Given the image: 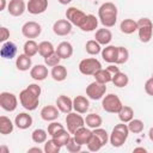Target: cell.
<instances>
[{"instance_id": "f1b7e54d", "label": "cell", "mask_w": 153, "mask_h": 153, "mask_svg": "<svg viewBox=\"0 0 153 153\" xmlns=\"http://www.w3.org/2000/svg\"><path fill=\"white\" fill-rule=\"evenodd\" d=\"M71 133L68 131V130H66V129H62V130H60V131H57L55 135H53L51 136V139L60 146V147H63V146H66L67 145V142H68V140L71 139V135H69Z\"/></svg>"}, {"instance_id": "2e32d148", "label": "cell", "mask_w": 153, "mask_h": 153, "mask_svg": "<svg viewBox=\"0 0 153 153\" xmlns=\"http://www.w3.org/2000/svg\"><path fill=\"white\" fill-rule=\"evenodd\" d=\"M59 111L60 110L57 109V106L45 105L41 110V117H42V120H44L47 122H53L59 117Z\"/></svg>"}, {"instance_id": "f5cc1de1", "label": "cell", "mask_w": 153, "mask_h": 153, "mask_svg": "<svg viewBox=\"0 0 153 153\" xmlns=\"http://www.w3.org/2000/svg\"><path fill=\"white\" fill-rule=\"evenodd\" d=\"M8 152H10V149L6 146H1L0 147V153H8Z\"/></svg>"}, {"instance_id": "83f0119b", "label": "cell", "mask_w": 153, "mask_h": 153, "mask_svg": "<svg viewBox=\"0 0 153 153\" xmlns=\"http://www.w3.org/2000/svg\"><path fill=\"white\" fill-rule=\"evenodd\" d=\"M50 74H51V78H53L55 81H63V80L67 78V69H66L65 66L57 65V66L53 67Z\"/></svg>"}, {"instance_id": "6f0895ef", "label": "cell", "mask_w": 153, "mask_h": 153, "mask_svg": "<svg viewBox=\"0 0 153 153\" xmlns=\"http://www.w3.org/2000/svg\"><path fill=\"white\" fill-rule=\"evenodd\" d=\"M152 76H153V74H152Z\"/></svg>"}, {"instance_id": "db71d44e", "label": "cell", "mask_w": 153, "mask_h": 153, "mask_svg": "<svg viewBox=\"0 0 153 153\" xmlns=\"http://www.w3.org/2000/svg\"><path fill=\"white\" fill-rule=\"evenodd\" d=\"M6 7V0H0V11L5 10Z\"/></svg>"}, {"instance_id": "52a82bcc", "label": "cell", "mask_w": 153, "mask_h": 153, "mask_svg": "<svg viewBox=\"0 0 153 153\" xmlns=\"http://www.w3.org/2000/svg\"><path fill=\"white\" fill-rule=\"evenodd\" d=\"M66 124H67V130L71 134H74L79 128L85 126V118H82L79 112H68L66 116Z\"/></svg>"}, {"instance_id": "603a6c76", "label": "cell", "mask_w": 153, "mask_h": 153, "mask_svg": "<svg viewBox=\"0 0 153 153\" xmlns=\"http://www.w3.org/2000/svg\"><path fill=\"white\" fill-rule=\"evenodd\" d=\"M30 76L36 81H42L48 76V68L44 65H36L30 69Z\"/></svg>"}, {"instance_id": "ac0fdd59", "label": "cell", "mask_w": 153, "mask_h": 153, "mask_svg": "<svg viewBox=\"0 0 153 153\" xmlns=\"http://www.w3.org/2000/svg\"><path fill=\"white\" fill-rule=\"evenodd\" d=\"M32 122H33V120H32L31 115H29V114H26V112H20V114H18V115L16 116V118H14V124H16L19 129H23V130L30 128V127L32 126Z\"/></svg>"}, {"instance_id": "7bdbcfd3", "label": "cell", "mask_w": 153, "mask_h": 153, "mask_svg": "<svg viewBox=\"0 0 153 153\" xmlns=\"http://www.w3.org/2000/svg\"><path fill=\"white\" fill-rule=\"evenodd\" d=\"M92 133H93L96 136H98V137H99V140L102 141V143H103V145H106V143H108V141H109V135H108V133H106V130H105V129H103V128L98 127V128H94Z\"/></svg>"}, {"instance_id": "f6af8a7d", "label": "cell", "mask_w": 153, "mask_h": 153, "mask_svg": "<svg viewBox=\"0 0 153 153\" xmlns=\"http://www.w3.org/2000/svg\"><path fill=\"white\" fill-rule=\"evenodd\" d=\"M60 60H61V59H60V56H59L56 53L49 55L48 57H44V62H45V65H47L48 67H55V66L60 65Z\"/></svg>"}, {"instance_id": "9f6ffc18", "label": "cell", "mask_w": 153, "mask_h": 153, "mask_svg": "<svg viewBox=\"0 0 153 153\" xmlns=\"http://www.w3.org/2000/svg\"><path fill=\"white\" fill-rule=\"evenodd\" d=\"M57 1H59L61 5H67V4H69L72 0H57Z\"/></svg>"}, {"instance_id": "ee69618b", "label": "cell", "mask_w": 153, "mask_h": 153, "mask_svg": "<svg viewBox=\"0 0 153 153\" xmlns=\"http://www.w3.org/2000/svg\"><path fill=\"white\" fill-rule=\"evenodd\" d=\"M66 148H67V151H68L69 153H76V152H80V151H81V145L78 143V142L75 141L74 136H73V137H71V139L68 140V142H67V145H66Z\"/></svg>"}, {"instance_id": "836d02e7", "label": "cell", "mask_w": 153, "mask_h": 153, "mask_svg": "<svg viewBox=\"0 0 153 153\" xmlns=\"http://www.w3.org/2000/svg\"><path fill=\"white\" fill-rule=\"evenodd\" d=\"M133 117H134V110L128 105H123L122 109L118 111V118L121 122L128 123L129 121L133 120Z\"/></svg>"}, {"instance_id": "b9f144b4", "label": "cell", "mask_w": 153, "mask_h": 153, "mask_svg": "<svg viewBox=\"0 0 153 153\" xmlns=\"http://www.w3.org/2000/svg\"><path fill=\"white\" fill-rule=\"evenodd\" d=\"M43 149H44L45 153H59L61 147L53 139H50V140H47L44 142V148Z\"/></svg>"}, {"instance_id": "6da1fadb", "label": "cell", "mask_w": 153, "mask_h": 153, "mask_svg": "<svg viewBox=\"0 0 153 153\" xmlns=\"http://www.w3.org/2000/svg\"><path fill=\"white\" fill-rule=\"evenodd\" d=\"M41 86L37 84H30L26 88H24L19 93V100L24 109L32 111L36 110L39 104V96H41Z\"/></svg>"}, {"instance_id": "7c38bea8", "label": "cell", "mask_w": 153, "mask_h": 153, "mask_svg": "<svg viewBox=\"0 0 153 153\" xmlns=\"http://www.w3.org/2000/svg\"><path fill=\"white\" fill-rule=\"evenodd\" d=\"M72 23L68 19H59L53 25V31L57 36H67L72 31Z\"/></svg>"}, {"instance_id": "277c9868", "label": "cell", "mask_w": 153, "mask_h": 153, "mask_svg": "<svg viewBox=\"0 0 153 153\" xmlns=\"http://www.w3.org/2000/svg\"><path fill=\"white\" fill-rule=\"evenodd\" d=\"M139 38L142 43H148L153 36V23L149 18H140L137 20Z\"/></svg>"}, {"instance_id": "816d5d0a", "label": "cell", "mask_w": 153, "mask_h": 153, "mask_svg": "<svg viewBox=\"0 0 153 153\" xmlns=\"http://www.w3.org/2000/svg\"><path fill=\"white\" fill-rule=\"evenodd\" d=\"M136 152H143V153H146L147 149L143 148V147H136V148H134V153H136Z\"/></svg>"}, {"instance_id": "1f68e13d", "label": "cell", "mask_w": 153, "mask_h": 153, "mask_svg": "<svg viewBox=\"0 0 153 153\" xmlns=\"http://www.w3.org/2000/svg\"><path fill=\"white\" fill-rule=\"evenodd\" d=\"M96 81L100 82V84H108L112 80V74L108 71V69H103L100 68L99 71H97L94 74H93Z\"/></svg>"}, {"instance_id": "7402d4cb", "label": "cell", "mask_w": 153, "mask_h": 153, "mask_svg": "<svg viewBox=\"0 0 153 153\" xmlns=\"http://www.w3.org/2000/svg\"><path fill=\"white\" fill-rule=\"evenodd\" d=\"M94 38L100 45H108L112 39V33L109 29H98L94 33Z\"/></svg>"}, {"instance_id": "5b68a950", "label": "cell", "mask_w": 153, "mask_h": 153, "mask_svg": "<svg viewBox=\"0 0 153 153\" xmlns=\"http://www.w3.org/2000/svg\"><path fill=\"white\" fill-rule=\"evenodd\" d=\"M102 106L106 112L110 114H118V111L122 109L123 104L117 94L109 93L106 94L102 100Z\"/></svg>"}, {"instance_id": "11a10c76", "label": "cell", "mask_w": 153, "mask_h": 153, "mask_svg": "<svg viewBox=\"0 0 153 153\" xmlns=\"http://www.w3.org/2000/svg\"><path fill=\"white\" fill-rule=\"evenodd\" d=\"M148 136H149L151 141H153V127L149 129V131H148Z\"/></svg>"}, {"instance_id": "9a60e30c", "label": "cell", "mask_w": 153, "mask_h": 153, "mask_svg": "<svg viewBox=\"0 0 153 153\" xmlns=\"http://www.w3.org/2000/svg\"><path fill=\"white\" fill-rule=\"evenodd\" d=\"M56 106L61 112L68 114L73 110V99H71L68 96L61 94L56 99Z\"/></svg>"}, {"instance_id": "44dd1931", "label": "cell", "mask_w": 153, "mask_h": 153, "mask_svg": "<svg viewBox=\"0 0 153 153\" xmlns=\"http://www.w3.org/2000/svg\"><path fill=\"white\" fill-rule=\"evenodd\" d=\"M90 108V102L84 96H76L73 99V109L79 114H86Z\"/></svg>"}, {"instance_id": "f546056e", "label": "cell", "mask_w": 153, "mask_h": 153, "mask_svg": "<svg viewBox=\"0 0 153 153\" xmlns=\"http://www.w3.org/2000/svg\"><path fill=\"white\" fill-rule=\"evenodd\" d=\"M55 53V48L49 41H43L38 44V54L42 57H48L49 55Z\"/></svg>"}, {"instance_id": "8d00e7d4", "label": "cell", "mask_w": 153, "mask_h": 153, "mask_svg": "<svg viewBox=\"0 0 153 153\" xmlns=\"http://www.w3.org/2000/svg\"><path fill=\"white\" fill-rule=\"evenodd\" d=\"M85 49H86V53L90 54V55H97L102 51V48H100V44L96 41V39H90L86 42L85 44Z\"/></svg>"}, {"instance_id": "5bb4252c", "label": "cell", "mask_w": 153, "mask_h": 153, "mask_svg": "<svg viewBox=\"0 0 153 153\" xmlns=\"http://www.w3.org/2000/svg\"><path fill=\"white\" fill-rule=\"evenodd\" d=\"M26 10V5L24 0H10L7 5V11L11 16L13 17H19L22 16Z\"/></svg>"}, {"instance_id": "74e56055", "label": "cell", "mask_w": 153, "mask_h": 153, "mask_svg": "<svg viewBox=\"0 0 153 153\" xmlns=\"http://www.w3.org/2000/svg\"><path fill=\"white\" fill-rule=\"evenodd\" d=\"M143 122L141 120H137V118H133L131 121L128 122V128H129V131L130 133H134V134H140L142 130H143Z\"/></svg>"}, {"instance_id": "d6a6232c", "label": "cell", "mask_w": 153, "mask_h": 153, "mask_svg": "<svg viewBox=\"0 0 153 153\" xmlns=\"http://www.w3.org/2000/svg\"><path fill=\"white\" fill-rule=\"evenodd\" d=\"M13 123L7 116H0V133L2 135L11 134L13 131Z\"/></svg>"}, {"instance_id": "3957f363", "label": "cell", "mask_w": 153, "mask_h": 153, "mask_svg": "<svg viewBox=\"0 0 153 153\" xmlns=\"http://www.w3.org/2000/svg\"><path fill=\"white\" fill-rule=\"evenodd\" d=\"M128 135H129L128 124L122 122V123H118L114 127V129L110 134L109 141L114 147H121L126 142V140L128 139Z\"/></svg>"}, {"instance_id": "f35d334b", "label": "cell", "mask_w": 153, "mask_h": 153, "mask_svg": "<svg viewBox=\"0 0 153 153\" xmlns=\"http://www.w3.org/2000/svg\"><path fill=\"white\" fill-rule=\"evenodd\" d=\"M48 135L49 134H47V131L44 129H35L31 134V137L35 143H44L47 141Z\"/></svg>"}, {"instance_id": "e0dca14e", "label": "cell", "mask_w": 153, "mask_h": 153, "mask_svg": "<svg viewBox=\"0 0 153 153\" xmlns=\"http://www.w3.org/2000/svg\"><path fill=\"white\" fill-rule=\"evenodd\" d=\"M55 53L60 56V59H69L72 55H73V45L67 42V41H63L61 43H59V45L55 48Z\"/></svg>"}, {"instance_id": "d6986e66", "label": "cell", "mask_w": 153, "mask_h": 153, "mask_svg": "<svg viewBox=\"0 0 153 153\" xmlns=\"http://www.w3.org/2000/svg\"><path fill=\"white\" fill-rule=\"evenodd\" d=\"M17 54V45L11 42V41H6L2 43L1 49H0V55L4 59H13Z\"/></svg>"}, {"instance_id": "7a4b0ae2", "label": "cell", "mask_w": 153, "mask_h": 153, "mask_svg": "<svg viewBox=\"0 0 153 153\" xmlns=\"http://www.w3.org/2000/svg\"><path fill=\"white\" fill-rule=\"evenodd\" d=\"M98 17L104 27H112L117 20V7L112 2H104L98 10Z\"/></svg>"}, {"instance_id": "ab89813d", "label": "cell", "mask_w": 153, "mask_h": 153, "mask_svg": "<svg viewBox=\"0 0 153 153\" xmlns=\"http://www.w3.org/2000/svg\"><path fill=\"white\" fill-rule=\"evenodd\" d=\"M103 146H104V145L102 143V141L99 140V137L96 136L94 134L91 136V139H90V141H88V143H87V148H88V151H91V152H97V151H99Z\"/></svg>"}, {"instance_id": "f907efd6", "label": "cell", "mask_w": 153, "mask_h": 153, "mask_svg": "<svg viewBox=\"0 0 153 153\" xmlns=\"http://www.w3.org/2000/svg\"><path fill=\"white\" fill-rule=\"evenodd\" d=\"M44 149H41L39 147H31V148H29L27 149V152L29 153H31V152H38V153H42Z\"/></svg>"}, {"instance_id": "4dcf8cb0", "label": "cell", "mask_w": 153, "mask_h": 153, "mask_svg": "<svg viewBox=\"0 0 153 153\" xmlns=\"http://www.w3.org/2000/svg\"><path fill=\"white\" fill-rule=\"evenodd\" d=\"M102 123H103V120H102V117H100L99 115H97V114H88V115H86V117H85V124H86L88 128H92V129L98 128V127L102 126Z\"/></svg>"}, {"instance_id": "ba28073f", "label": "cell", "mask_w": 153, "mask_h": 153, "mask_svg": "<svg viewBox=\"0 0 153 153\" xmlns=\"http://www.w3.org/2000/svg\"><path fill=\"white\" fill-rule=\"evenodd\" d=\"M105 92H106L105 84H100V82H98L96 80L93 82H91L86 87V94H87V97L90 99H93V100L102 99L105 96Z\"/></svg>"}, {"instance_id": "8992f818", "label": "cell", "mask_w": 153, "mask_h": 153, "mask_svg": "<svg viewBox=\"0 0 153 153\" xmlns=\"http://www.w3.org/2000/svg\"><path fill=\"white\" fill-rule=\"evenodd\" d=\"M102 68L100 62L94 59V57H88V59H84L80 61L79 63V71L80 73H82L84 75H93L97 71H99Z\"/></svg>"}, {"instance_id": "4fadbf2b", "label": "cell", "mask_w": 153, "mask_h": 153, "mask_svg": "<svg viewBox=\"0 0 153 153\" xmlns=\"http://www.w3.org/2000/svg\"><path fill=\"white\" fill-rule=\"evenodd\" d=\"M48 8V0H29L26 10L31 14H41Z\"/></svg>"}, {"instance_id": "cb8c5ba5", "label": "cell", "mask_w": 153, "mask_h": 153, "mask_svg": "<svg viewBox=\"0 0 153 153\" xmlns=\"http://www.w3.org/2000/svg\"><path fill=\"white\" fill-rule=\"evenodd\" d=\"M117 53H118V47L108 45L102 50V57L108 63H115L117 59Z\"/></svg>"}, {"instance_id": "e575fe53", "label": "cell", "mask_w": 153, "mask_h": 153, "mask_svg": "<svg viewBox=\"0 0 153 153\" xmlns=\"http://www.w3.org/2000/svg\"><path fill=\"white\" fill-rule=\"evenodd\" d=\"M112 84L116 86V87H124L128 85L129 82V79H128V75L126 73H122V72H118V73H115L112 74Z\"/></svg>"}, {"instance_id": "60d3db41", "label": "cell", "mask_w": 153, "mask_h": 153, "mask_svg": "<svg viewBox=\"0 0 153 153\" xmlns=\"http://www.w3.org/2000/svg\"><path fill=\"white\" fill-rule=\"evenodd\" d=\"M129 57V51L124 47H118V53H117V59L115 61L116 65H123L128 61Z\"/></svg>"}, {"instance_id": "d4e9b609", "label": "cell", "mask_w": 153, "mask_h": 153, "mask_svg": "<svg viewBox=\"0 0 153 153\" xmlns=\"http://www.w3.org/2000/svg\"><path fill=\"white\" fill-rule=\"evenodd\" d=\"M120 29L123 33L130 35V33H133L137 30V22H135L134 19H130V18L123 19L120 24Z\"/></svg>"}, {"instance_id": "ffe728a7", "label": "cell", "mask_w": 153, "mask_h": 153, "mask_svg": "<svg viewBox=\"0 0 153 153\" xmlns=\"http://www.w3.org/2000/svg\"><path fill=\"white\" fill-rule=\"evenodd\" d=\"M73 135H74L75 141L82 146V145H87V143H88V141H90L91 136L93 135V133H92L90 129H87L86 127H81V128H79Z\"/></svg>"}, {"instance_id": "9c48e42d", "label": "cell", "mask_w": 153, "mask_h": 153, "mask_svg": "<svg viewBox=\"0 0 153 153\" xmlns=\"http://www.w3.org/2000/svg\"><path fill=\"white\" fill-rule=\"evenodd\" d=\"M86 16L81 10L76 8V7H68L67 11H66V19H68L73 25L80 27L85 19H86Z\"/></svg>"}, {"instance_id": "484cf974", "label": "cell", "mask_w": 153, "mask_h": 153, "mask_svg": "<svg viewBox=\"0 0 153 153\" xmlns=\"http://www.w3.org/2000/svg\"><path fill=\"white\" fill-rule=\"evenodd\" d=\"M98 26V19L96 18V16L93 14H87L86 16V19L84 22V24L79 27L81 31L84 32H90V31H93L96 30Z\"/></svg>"}, {"instance_id": "c3c4849f", "label": "cell", "mask_w": 153, "mask_h": 153, "mask_svg": "<svg viewBox=\"0 0 153 153\" xmlns=\"http://www.w3.org/2000/svg\"><path fill=\"white\" fill-rule=\"evenodd\" d=\"M1 35H0V42H6L8 38H10V30L7 29V27H5V26H2L1 27Z\"/></svg>"}, {"instance_id": "d590c367", "label": "cell", "mask_w": 153, "mask_h": 153, "mask_svg": "<svg viewBox=\"0 0 153 153\" xmlns=\"http://www.w3.org/2000/svg\"><path fill=\"white\" fill-rule=\"evenodd\" d=\"M23 49H24V54H26L27 56L32 57V56H35L38 53V44L33 39H27L24 43Z\"/></svg>"}, {"instance_id": "7dc6e473", "label": "cell", "mask_w": 153, "mask_h": 153, "mask_svg": "<svg viewBox=\"0 0 153 153\" xmlns=\"http://www.w3.org/2000/svg\"><path fill=\"white\" fill-rule=\"evenodd\" d=\"M145 91H146V93L148 96H152L153 97V76L149 78L146 81V84H145Z\"/></svg>"}, {"instance_id": "681fc988", "label": "cell", "mask_w": 153, "mask_h": 153, "mask_svg": "<svg viewBox=\"0 0 153 153\" xmlns=\"http://www.w3.org/2000/svg\"><path fill=\"white\" fill-rule=\"evenodd\" d=\"M106 69H108L111 74H115V73H118V72H120V69H118V67H117L116 65H110V66L106 67Z\"/></svg>"}, {"instance_id": "30bf717a", "label": "cell", "mask_w": 153, "mask_h": 153, "mask_svg": "<svg viewBox=\"0 0 153 153\" xmlns=\"http://www.w3.org/2000/svg\"><path fill=\"white\" fill-rule=\"evenodd\" d=\"M18 100L17 97L11 92H1L0 93V106L5 111H14L17 109Z\"/></svg>"}, {"instance_id": "8fae6325", "label": "cell", "mask_w": 153, "mask_h": 153, "mask_svg": "<svg viewBox=\"0 0 153 153\" xmlns=\"http://www.w3.org/2000/svg\"><path fill=\"white\" fill-rule=\"evenodd\" d=\"M42 32V26L37 23V22H26L23 26H22V33L24 37L26 38H36L41 35Z\"/></svg>"}, {"instance_id": "4316f807", "label": "cell", "mask_w": 153, "mask_h": 153, "mask_svg": "<svg viewBox=\"0 0 153 153\" xmlns=\"http://www.w3.org/2000/svg\"><path fill=\"white\" fill-rule=\"evenodd\" d=\"M16 66L22 72L29 71L31 68V57L27 56L26 54H20L16 60Z\"/></svg>"}, {"instance_id": "bcb514c9", "label": "cell", "mask_w": 153, "mask_h": 153, "mask_svg": "<svg viewBox=\"0 0 153 153\" xmlns=\"http://www.w3.org/2000/svg\"><path fill=\"white\" fill-rule=\"evenodd\" d=\"M62 129H65V127L61 124V123H59V122H51L50 124H48V134L50 135V136H53V135H55L57 131H60V130H62Z\"/></svg>"}]
</instances>
